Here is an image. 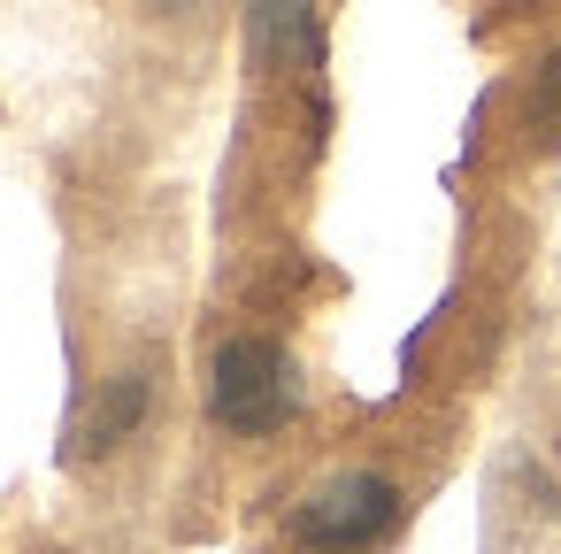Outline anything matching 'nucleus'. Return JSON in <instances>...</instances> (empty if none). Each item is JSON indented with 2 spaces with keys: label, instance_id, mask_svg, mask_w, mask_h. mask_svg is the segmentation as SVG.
<instances>
[{
  "label": "nucleus",
  "instance_id": "nucleus-2",
  "mask_svg": "<svg viewBox=\"0 0 561 554\" xmlns=\"http://www.w3.org/2000/svg\"><path fill=\"white\" fill-rule=\"evenodd\" d=\"M400 523V485L385 470H339L293 508V539L308 554H362Z\"/></svg>",
  "mask_w": 561,
  "mask_h": 554
},
{
  "label": "nucleus",
  "instance_id": "nucleus-4",
  "mask_svg": "<svg viewBox=\"0 0 561 554\" xmlns=\"http://www.w3.org/2000/svg\"><path fill=\"white\" fill-rule=\"evenodd\" d=\"M147 400H154V377H147V370H116V377L101 385V400L85 408V423H78V454L124 446V439L147 423Z\"/></svg>",
  "mask_w": 561,
  "mask_h": 554
},
{
  "label": "nucleus",
  "instance_id": "nucleus-1",
  "mask_svg": "<svg viewBox=\"0 0 561 554\" xmlns=\"http://www.w3.org/2000/svg\"><path fill=\"white\" fill-rule=\"evenodd\" d=\"M300 408V370L277 339H224L216 362H208V416L239 439H262L277 423H293Z\"/></svg>",
  "mask_w": 561,
  "mask_h": 554
},
{
  "label": "nucleus",
  "instance_id": "nucleus-3",
  "mask_svg": "<svg viewBox=\"0 0 561 554\" xmlns=\"http://www.w3.org/2000/svg\"><path fill=\"white\" fill-rule=\"evenodd\" d=\"M247 63L254 70H316L323 63L316 0H247Z\"/></svg>",
  "mask_w": 561,
  "mask_h": 554
},
{
  "label": "nucleus",
  "instance_id": "nucleus-5",
  "mask_svg": "<svg viewBox=\"0 0 561 554\" xmlns=\"http://www.w3.org/2000/svg\"><path fill=\"white\" fill-rule=\"evenodd\" d=\"M530 116H538L546 139H561V55L546 63V78H538V93H530Z\"/></svg>",
  "mask_w": 561,
  "mask_h": 554
},
{
  "label": "nucleus",
  "instance_id": "nucleus-6",
  "mask_svg": "<svg viewBox=\"0 0 561 554\" xmlns=\"http://www.w3.org/2000/svg\"><path fill=\"white\" fill-rule=\"evenodd\" d=\"M154 9H170V16H185V9H201V0H154Z\"/></svg>",
  "mask_w": 561,
  "mask_h": 554
}]
</instances>
